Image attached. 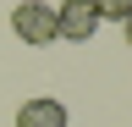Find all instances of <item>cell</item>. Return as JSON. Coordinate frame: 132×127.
Listing matches in <instances>:
<instances>
[{"label": "cell", "instance_id": "6da1fadb", "mask_svg": "<svg viewBox=\"0 0 132 127\" xmlns=\"http://www.w3.org/2000/svg\"><path fill=\"white\" fill-rule=\"evenodd\" d=\"M11 33L22 44H55V6H44V0H16L11 6Z\"/></svg>", "mask_w": 132, "mask_h": 127}, {"label": "cell", "instance_id": "7a4b0ae2", "mask_svg": "<svg viewBox=\"0 0 132 127\" xmlns=\"http://www.w3.org/2000/svg\"><path fill=\"white\" fill-rule=\"evenodd\" d=\"M94 33H99L94 0H61V6H55V39H66V44H88Z\"/></svg>", "mask_w": 132, "mask_h": 127}, {"label": "cell", "instance_id": "3957f363", "mask_svg": "<svg viewBox=\"0 0 132 127\" xmlns=\"http://www.w3.org/2000/svg\"><path fill=\"white\" fill-rule=\"evenodd\" d=\"M72 116H66V105L55 100V94H39V100H22L16 105V127H66Z\"/></svg>", "mask_w": 132, "mask_h": 127}, {"label": "cell", "instance_id": "277c9868", "mask_svg": "<svg viewBox=\"0 0 132 127\" xmlns=\"http://www.w3.org/2000/svg\"><path fill=\"white\" fill-rule=\"evenodd\" d=\"M94 11H99V22H127L132 0H94Z\"/></svg>", "mask_w": 132, "mask_h": 127}, {"label": "cell", "instance_id": "5b68a950", "mask_svg": "<svg viewBox=\"0 0 132 127\" xmlns=\"http://www.w3.org/2000/svg\"><path fill=\"white\" fill-rule=\"evenodd\" d=\"M121 28H127V44H132V11H127V22H121Z\"/></svg>", "mask_w": 132, "mask_h": 127}]
</instances>
